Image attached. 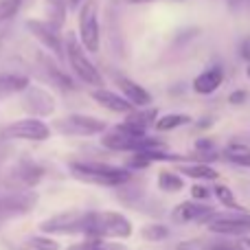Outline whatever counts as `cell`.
<instances>
[{"mask_svg":"<svg viewBox=\"0 0 250 250\" xmlns=\"http://www.w3.org/2000/svg\"><path fill=\"white\" fill-rule=\"evenodd\" d=\"M215 198H217V202H222L226 208H235V211L244 213V208L237 204V198H235V193L229 189V187H224V185H215Z\"/></svg>","mask_w":250,"mask_h":250,"instance_id":"cell-25","label":"cell"},{"mask_svg":"<svg viewBox=\"0 0 250 250\" xmlns=\"http://www.w3.org/2000/svg\"><path fill=\"white\" fill-rule=\"evenodd\" d=\"M51 136V127L40 119H22L9 123L2 129V138H18V141H46Z\"/></svg>","mask_w":250,"mask_h":250,"instance_id":"cell-9","label":"cell"},{"mask_svg":"<svg viewBox=\"0 0 250 250\" xmlns=\"http://www.w3.org/2000/svg\"><path fill=\"white\" fill-rule=\"evenodd\" d=\"M42 62H44V68H46V75L57 83V86H62V88H73V83L68 82V77H66L64 73H60V68H57L55 64H51V60H48V57H42Z\"/></svg>","mask_w":250,"mask_h":250,"instance_id":"cell-28","label":"cell"},{"mask_svg":"<svg viewBox=\"0 0 250 250\" xmlns=\"http://www.w3.org/2000/svg\"><path fill=\"white\" fill-rule=\"evenodd\" d=\"M191 195H193L195 200H207V195H208V191L204 189L202 185H195L193 189H191Z\"/></svg>","mask_w":250,"mask_h":250,"instance_id":"cell-32","label":"cell"},{"mask_svg":"<svg viewBox=\"0 0 250 250\" xmlns=\"http://www.w3.org/2000/svg\"><path fill=\"white\" fill-rule=\"evenodd\" d=\"M222 82H224V70L220 66H213V68H207L193 79V90L198 95H211L222 86Z\"/></svg>","mask_w":250,"mask_h":250,"instance_id":"cell-16","label":"cell"},{"mask_svg":"<svg viewBox=\"0 0 250 250\" xmlns=\"http://www.w3.org/2000/svg\"><path fill=\"white\" fill-rule=\"evenodd\" d=\"M229 101H230V104H244V101H246V92H244V90L233 92V95L229 97Z\"/></svg>","mask_w":250,"mask_h":250,"instance_id":"cell-34","label":"cell"},{"mask_svg":"<svg viewBox=\"0 0 250 250\" xmlns=\"http://www.w3.org/2000/svg\"><path fill=\"white\" fill-rule=\"evenodd\" d=\"M82 2H83V0H68V7H70V9H77Z\"/></svg>","mask_w":250,"mask_h":250,"instance_id":"cell-36","label":"cell"},{"mask_svg":"<svg viewBox=\"0 0 250 250\" xmlns=\"http://www.w3.org/2000/svg\"><path fill=\"white\" fill-rule=\"evenodd\" d=\"M180 173H182V176L195 178V180H217V178H220V173H217L208 163L182 165V167H180Z\"/></svg>","mask_w":250,"mask_h":250,"instance_id":"cell-18","label":"cell"},{"mask_svg":"<svg viewBox=\"0 0 250 250\" xmlns=\"http://www.w3.org/2000/svg\"><path fill=\"white\" fill-rule=\"evenodd\" d=\"M104 121L95 117H86V114H68L53 121V129L64 136H95V134H104L105 132Z\"/></svg>","mask_w":250,"mask_h":250,"instance_id":"cell-8","label":"cell"},{"mask_svg":"<svg viewBox=\"0 0 250 250\" xmlns=\"http://www.w3.org/2000/svg\"><path fill=\"white\" fill-rule=\"evenodd\" d=\"M117 86H119V90H121V95L127 101H132L136 108H143V105H149L151 104V95L143 86H138L136 82H132V79L119 77L117 79Z\"/></svg>","mask_w":250,"mask_h":250,"instance_id":"cell-17","label":"cell"},{"mask_svg":"<svg viewBox=\"0 0 250 250\" xmlns=\"http://www.w3.org/2000/svg\"><path fill=\"white\" fill-rule=\"evenodd\" d=\"M213 244L204 242V239H193V242H182L178 244V250H211Z\"/></svg>","mask_w":250,"mask_h":250,"instance_id":"cell-30","label":"cell"},{"mask_svg":"<svg viewBox=\"0 0 250 250\" xmlns=\"http://www.w3.org/2000/svg\"><path fill=\"white\" fill-rule=\"evenodd\" d=\"M79 40L90 53L99 51V20H97V0H88L79 13Z\"/></svg>","mask_w":250,"mask_h":250,"instance_id":"cell-10","label":"cell"},{"mask_svg":"<svg viewBox=\"0 0 250 250\" xmlns=\"http://www.w3.org/2000/svg\"><path fill=\"white\" fill-rule=\"evenodd\" d=\"M129 4H145V2H154V0H127Z\"/></svg>","mask_w":250,"mask_h":250,"instance_id":"cell-38","label":"cell"},{"mask_svg":"<svg viewBox=\"0 0 250 250\" xmlns=\"http://www.w3.org/2000/svg\"><path fill=\"white\" fill-rule=\"evenodd\" d=\"M26 248H33V250H60V244L51 237H44V235H31L26 237Z\"/></svg>","mask_w":250,"mask_h":250,"instance_id":"cell-27","label":"cell"},{"mask_svg":"<svg viewBox=\"0 0 250 250\" xmlns=\"http://www.w3.org/2000/svg\"><path fill=\"white\" fill-rule=\"evenodd\" d=\"M158 187L167 193H176V191H182L185 187V180L180 178V173H173V171H160L158 176Z\"/></svg>","mask_w":250,"mask_h":250,"instance_id":"cell-22","label":"cell"},{"mask_svg":"<svg viewBox=\"0 0 250 250\" xmlns=\"http://www.w3.org/2000/svg\"><path fill=\"white\" fill-rule=\"evenodd\" d=\"M187 123H191L189 114H165V117H160L154 125L158 132H169V129H176V127L187 125Z\"/></svg>","mask_w":250,"mask_h":250,"instance_id":"cell-21","label":"cell"},{"mask_svg":"<svg viewBox=\"0 0 250 250\" xmlns=\"http://www.w3.org/2000/svg\"><path fill=\"white\" fill-rule=\"evenodd\" d=\"M208 230L217 235H246L250 230V215H213V220L208 222Z\"/></svg>","mask_w":250,"mask_h":250,"instance_id":"cell-11","label":"cell"},{"mask_svg":"<svg viewBox=\"0 0 250 250\" xmlns=\"http://www.w3.org/2000/svg\"><path fill=\"white\" fill-rule=\"evenodd\" d=\"M20 4H22V0H0V22L16 16Z\"/></svg>","mask_w":250,"mask_h":250,"instance_id":"cell-29","label":"cell"},{"mask_svg":"<svg viewBox=\"0 0 250 250\" xmlns=\"http://www.w3.org/2000/svg\"><path fill=\"white\" fill-rule=\"evenodd\" d=\"M101 145L112 151H143V149H163L165 143L149 138L143 127H134L129 123L114 125L110 132L101 136Z\"/></svg>","mask_w":250,"mask_h":250,"instance_id":"cell-1","label":"cell"},{"mask_svg":"<svg viewBox=\"0 0 250 250\" xmlns=\"http://www.w3.org/2000/svg\"><path fill=\"white\" fill-rule=\"evenodd\" d=\"M224 156L235 165H242V167H250V149L246 145H230L226 147Z\"/></svg>","mask_w":250,"mask_h":250,"instance_id":"cell-23","label":"cell"},{"mask_svg":"<svg viewBox=\"0 0 250 250\" xmlns=\"http://www.w3.org/2000/svg\"><path fill=\"white\" fill-rule=\"evenodd\" d=\"M211 250H237L235 246H229V244H213Z\"/></svg>","mask_w":250,"mask_h":250,"instance_id":"cell-35","label":"cell"},{"mask_svg":"<svg viewBox=\"0 0 250 250\" xmlns=\"http://www.w3.org/2000/svg\"><path fill=\"white\" fill-rule=\"evenodd\" d=\"M35 204H38V193H33L31 189H7L4 193H0V229L4 224H9L11 220H18V217L26 215L29 211H33Z\"/></svg>","mask_w":250,"mask_h":250,"instance_id":"cell-6","label":"cell"},{"mask_svg":"<svg viewBox=\"0 0 250 250\" xmlns=\"http://www.w3.org/2000/svg\"><path fill=\"white\" fill-rule=\"evenodd\" d=\"M237 2H239V0H229V4H230V7H237Z\"/></svg>","mask_w":250,"mask_h":250,"instance_id":"cell-39","label":"cell"},{"mask_svg":"<svg viewBox=\"0 0 250 250\" xmlns=\"http://www.w3.org/2000/svg\"><path fill=\"white\" fill-rule=\"evenodd\" d=\"M156 110H147V112H129L127 114V119H125V123H129V125H134V127H143V129H147L149 125H154L156 123Z\"/></svg>","mask_w":250,"mask_h":250,"instance_id":"cell-24","label":"cell"},{"mask_svg":"<svg viewBox=\"0 0 250 250\" xmlns=\"http://www.w3.org/2000/svg\"><path fill=\"white\" fill-rule=\"evenodd\" d=\"M26 86H29V79L22 75H0V95L22 92Z\"/></svg>","mask_w":250,"mask_h":250,"instance_id":"cell-20","label":"cell"},{"mask_svg":"<svg viewBox=\"0 0 250 250\" xmlns=\"http://www.w3.org/2000/svg\"><path fill=\"white\" fill-rule=\"evenodd\" d=\"M92 211H64L40 222V230L48 235H86Z\"/></svg>","mask_w":250,"mask_h":250,"instance_id":"cell-5","label":"cell"},{"mask_svg":"<svg viewBox=\"0 0 250 250\" xmlns=\"http://www.w3.org/2000/svg\"><path fill=\"white\" fill-rule=\"evenodd\" d=\"M48 4H51V9H55V11H57V16H60V22H62V18H64L66 2H64V0H48Z\"/></svg>","mask_w":250,"mask_h":250,"instance_id":"cell-31","label":"cell"},{"mask_svg":"<svg viewBox=\"0 0 250 250\" xmlns=\"http://www.w3.org/2000/svg\"><path fill=\"white\" fill-rule=\"evenodd\" d=\"M132 235V224L125 215L117 211H92L90 213V226H88L86 237H129Z\"/></svg>","mask_w":250,"mask_h":250,"instance_id":"cell-3","label":"cell"},{"mask_svg":"<svg viewBox=\"0 0 250 250\" xmlns=\"http://www.w3.org/2000/svg\"><path fill=\"white\" fill-rule=\"evenodd\" d=\"M215 215V208L202 202H182L171 211V220L176 224H189V222H207V217Z\"/></svg>","mask_w":250,"mask_h":250,"instance_id":"cell-13","label":"cell"},{"mask_svg":"<svg viewBox=\"0 0 250 250\" xmlns=\"http://www.w3.org/2000/svg\"><path fill=\"white\" fill-rule=\"evenodd\" d=\"M239 53H242V57L246 62H250V38H246L242 42V46H239Z\"/></svg>","mask_w":250,"mask_h":250,"instance_id":"cell-33","label":"cell"},{"mask_svg":"<svg viewBox=\"0 0 250 250\" xmlns=\"http://www.w3.org/2000/svg\"><path fill=\"white\" fill-rule=\"evenodd\" d=\"M92 99L97 101L99 105H104L105 110H112V112H123V114H129L136 105L132 101H127L123 95H117L112 90H105V88H97L92 92Z\"/></svg>","mask_w":250,"mask_h":250,"instance_id":"cell-15","label":"cell"},{"mask_svg":"<svg viewBox=\"0 0 250 250\" xmlns=\"http://www.w3.org/2000/svg\"><path fill=\"white\" fill-rule=\"evenodd\" d=\"M141 235L147 242H163V239L169 237V229L163 224H147V226H143Z\"/></svg>","mask_w":250,"mask_h":250,"instance_id":"cell-26","label":"cell"},{"mask_svg":"<svg viewBox=\"0 0 250 250\" xmlns=\"http://www.w3.org/2000/svg\"><path fill=\"white\" fill-rule=\"evenodd\" d=\"M246 75H248V79H250V64H248V68H246Z\"/></svg>","mask_w":250,"mask_h":250,"instance_id":"cell-40","label":"cell"},{"mask_svg":"<svg viewBox=\"0 0 250 250\" xmlns=\"http://www.w3.org/2000/svg\"><path fill=\"white\" fill-rule=\"evenodd\" d=\"M44 176V167H40L35 160L31 158H20L16 165L7 169V173L2 176V185L4 189H13V191H24L35 187Z\"/></svg>","mask_w":250,"mask_h":250,"instance_id":"cell-7","label":"cell"},{"mask_svg":"<svg viewBox=\"0 0 250 250\" xmlns=\"http://www.w3.org/2000/svg\"><path fill=\"white\" fill-rule=\"evenodd\" d=\"M22 105L29 114H38V117H48L55 110V99L48 95L46 90L35 86L24 88V97H22Z\"/></svg>","mask_w":250,"mask_h":250,"instance_id":"cell-12","label":"cell"},{"mask_svg":"<svg viewBox=\"0 0 250 250\" xmlns=\"http://www.w3.org/2000/svg\"><path fill=\"white\" fill-rule=\"evenodd\" d=\"M26 29L48 48L53 51L55 55H62L64 48H62V40H60V33H57V26L53 22H42V20H29L26 22Z\"/></svg>","mask_w":250,"mask_h":250,"instance_id":"cell-14","label":"cell"},{"mask_svg":"<svg viewBox=\"0 0 250 250\" xmlns=\"http://www.w3.org/2000/svg\"><path fill=\"white\" fill-rule=\"evenodd\" d=\"M239 248H244V250H250V239H242V242H239Z\"/></svg>","mask_w":250,"mask_h":250,"instance_id":"cell-37","label":"cell"},{"mask_svg":"<svg viewBox=\"0 0 250 250\" xmlns=\"http://www.w3.org/2000/svg\"><path fill=\"white\" fill-rule=\"evenodd\" d=\"M70 173L77 180L86 182V185L97 187H121L129 182V171L121 167H112V165H101V163H73L70 165Z\"/></svg>","mask_w":250,"mask_h":250,"instance_id":"cell-2","label":"cell"},{"mask_svg":"<svg viewBox=\"0 0 250 250\" xmlns=\"http://www.w3.org/2000/svg\"><path fill=\"white\" fill-rule=\"evenodd\" d=\"M66 57H68L70 68L75 70V75H77L83 83H88V86H101V83H104L101 73L86 57V46H83L82 40L75 33H68V38H66Z\"/></svg>","mask_w":250,"mask_h":250,"instance_id":"cell-4","label":"cell"},{"mask_svg":"<svg viewBox=\"0 0 250 250\" xmlns=\"http://www.w3.org/2000/svg\"><path fill=\"white\" fill-rule=\"evenodd\" d=\"M66 250H127L123 244L117 242H108V239H101V237H86L83 242L73 244Z\"/></svg>","mask_w":250,"mask_h":250,"instance_id":"cell-19","label":"cell"}]
</instances>
